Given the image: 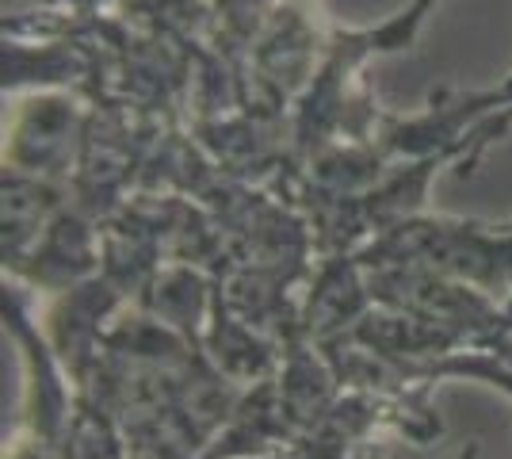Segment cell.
Listing matches in <instances>:
<instances>
[{
  "instance_id": "obj_3",
  "label": "cell",
  "mask_w": 512,
  "mask_h": 459,
  "mask_svg": "<svg viewBox=\"0 0 512 459\" xmlns=\"http://www.w3.org/2000/svg\"><path fill=\"white\" fill-rule=\"evenodd\" d=\"M96 264H100V241H96L92 222L85 219V211L65 207L46 226L43 238L31 245V253L12 268V276L27 280L31 287H46V291H69L77 284H88Z\"/></svg>"
},
{
  "instance_id": "obj_5",
  "label": "cell",
  "mask_w": 512,
  "mask_h": 459,
  "mask_svg": "<svg viewBox=\"0 0 512 459\" xmlns=\"http://www.w3.org/2000/svg\"><path fill=\"white\" fill-rule=\"evenodd\" d=\"M444 0H409V8H402L394 20L379 23V27H367V31H352L356 43L367 58H379V54H398V50H409L417 43L425 20L440 8Z\"/></svg>"
},
{
  "instance_id": "obj_4",
  "label": "cell",
  "mask_w": 512,
  "mask_h": 459,
  "mask_svg": "<svg viewBox=\"0 0 512 459\" xmlns=\"http://www.w3.org/2000/svg\"><path fill=\"white\" fill-rule=\"evenodd\" d=\"M62 196V180L4 169V272H12L46 234V226L62 215Z\"/></svg>"
},
{
  "instance_id": "obj_6",
  "label": "cell",
  "mask_w": 512,
  "mask_h": 459,
  "mask_svg": "<svg viewBox=\"0 0 512 459\" xmlns=\"http://www.w3.org/2000/svg\"><path fill=\"white\" fill-rule=\"evenodd\" d=\"M497 88H501V96H505V111H509V119H512V73Z\"/></svg>"
},
{
  "instance_id": "obj_7",
  "label": "cell",
  "mask_w": 512,
  "mask_h": 459,
  "mask_svg": "<svg viewBox=\"0 0 512 459\" xmlns=\"http://www.w3.org/2000/svg\"><path fill=\"white\" fill-rule=\"evenodd\" d=\"M509 318H512V299H509Z\"/></svg>"
},
{
  "instance_id": "obj_2",
  "label": "cell",
  "mask_w": 512,
  "mask_h": 459,
  "mask_svg": "<svg viewBox=\"0 0 512 459\" xmlns=\"http://www.w3.org/2000/svg\"><path fill=\"white\" fill-rule=\"evenodd\" d=\"M88 119L81 104L65 92H35L27 96L12 127L4 131V169L65 180L85 150Z\"/></svg>"
},
{
  "instance_id": "obj_1",
  "label": "cell",
  "mask_w": 512,
  "mask_h": 459,
  "mask_svg": "<svg viewBox=\"0 0 512 459\" xmlns=\"http://www.w3.org/2000/svg\"><path fill=\"white\" fill-rule=\"evenodd\" d=\"M379 261L421 264L490 299L512 295V222L413 215L375 238L367 264Z\"/></svg>"
}]
</instances>
